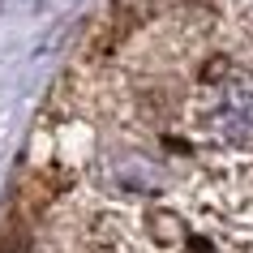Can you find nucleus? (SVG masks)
I'll list each match as a JSON object with an SVG mask.
<instances>
[{
  "instance_id": "f257e3e1",
  "label": "nucleus",
  "mask_w": 253,
  "mask_h": 253,
  "mask_svg": "<svg viewBox=\"0 0 253 253\" xmlns=\"http://www.w3.org/2000/svg\"><path fill=\"white\" fill-rule=\"evenodd\" d=\"M211 129L232 146H253V78L240 69H219L206 103Z\"/></svg>"
},
{
  "instance_id": "f03ea898",
  "label": "nucleus",
  "mask_w": 253,
  "mask_h": 253,
  "mask_svg": "<svg viewBox=\"0 0 253 253\" xmlns=\"http://www.w3.org/2000/svg\"><path fill=\"white\" fill-rule=\"evenodd\" d=\"M155 4H159V0H116V4H112V17L120 22V30H129V26H137Z\"/></svg>"
}]
</instances>
